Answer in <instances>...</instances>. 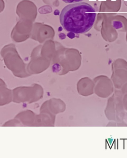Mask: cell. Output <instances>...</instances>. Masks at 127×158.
<instances>
[{"instance_id":"obj_1","label":"cell","mask_w":127,"mask_h":158,"mask_svg":"<svg viewBox=\"0 0 127 158\" xmlns=\"http://www.w3.org/2000/svg\"><path fill=\"white\" fill-rule=\"evenodd\" d=\"M96 16L94 9L85 2L69 4L62 10L60 23L66 31L76 34H82L92 27Z\"/></svg>"},{"instance_id":"obj_2","label":"cell","mask_w":127,"mask_h":158,"mask_svg":"<svg viewBox=\"0 0 127 158\" xmlns=\"http://www.w3.org/2000/svg\"><path fill=\"white\" fill-rule=\"evenodd\" d=\"M66 3H72L82 1L84 0H61Z\"/></svg>"}]
</instances>
